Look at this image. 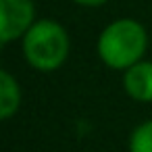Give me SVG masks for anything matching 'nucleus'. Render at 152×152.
Returning <instances> with one entry per match:
<instances>
[{
  "mask_svg": "<svg viewBox=\"0 0 152 152\" xmlns=\"http://www.w3.org/2000/svg\"><path fill=\"white\" fill-rule=\"evenodd\" d=\"M75 4H81V7H100L104 4L106 0H73Z\"/></svg>",
  "mask_w": 152,
  "mask_h": 152,
  "instance_id": "7",
  "label": "nucleus"
},
{
  "mask_svg": "<svg viewBox=\"0 0 152 152\" xmlns=\"http://www.w3.org/2000/svg\"><path fill=\"white\" fill-rule=\"evenodd\" d=\"M21 104V88L9 71H0V119H11Z\"/></svg>",
  "mask_w": 152,
  "mask_h": 152,
  "instance_id": "5",
  "label": "nucleus"
},
{
  "mask_svg": "<svg viewBox=\"0 0 152 152\" xmlns=\"http://www.w3.org/2000/svg\"><path fill=\"white\" fill-rule=\"evenodd\" d=\"M148 46V34L133 19H117L104 27L98 38V56L117 71H127L142 61Z\"/></svg>",
  "mask_w": 152,
  "mask_h": 152,
  "instance_id": "1",
  "label": "nucleus"
},
{
  "mask_svg": "<svg viewBox=\"0 0 152 152\" xmlns=\"http://www.w3.org/2000/svg\"><path fill=\"white\" fill-rule=\"evenodd\" d=\"M129 152H152V119L133 129L129 137Z\"/></svg>",
  "mask_w": 152,
  "mask_h": 152,
  "instance_id": "6",
  "label": "nucleus"
},
{
  "mask_svg": "<svg viewBox=\"0 0 152 152\" xmlns=\"http://www.w3.org/2000/svg\"><path fill=\"white\" fill-rule=\"evenodd\" d=\"M25 61L38 71H56L69 56V36L56 21H36L23 36Z\"/></svg>",
  "mask_w": 152,
  "mask_h": 152,
  "instance_id": "2",
  "label": "nucleus"
},
{
  "mask_svg": "<svg viewBox=\"0 0 152 152\" xmlns=\"http://www.w3.org/2000/svg\"><path fill=\"white\" fill-rule=\"evenodd\" d=\"M123 88L127 96L137 102H152V63L140 61L123 75Z\"/></svg>",
  "mask_w": 152,
  "mask_h": 152,
  "instance_id": "4",
  "label": "nucleus"
},
{
  "mask_svg": "<svg viewBox=\"0 0 152 152\" xmlns=\"http://www.w3.org/2000/svg\"><path fill=\"white\" fill-rule=\"evenodd\" d=\"M36 23L34 0H0V42L23 38Z\"/></svg>",
  "mask_w": 152,
  "mask_h": 152,
  "instance_id": "3",
  "label": "nucleus"
}]
</instances>
